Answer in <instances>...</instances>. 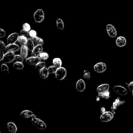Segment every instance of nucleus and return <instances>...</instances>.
<instances>
[{"mask_svg":"<svg viewBox=\"0 0 133 133\" xmlns=\"http://www.w3.org/2000/svg\"><path fill=\"white\" fill-rule=\"evenodd\" d=\"M128 88L130 91L132 92L133 91V81L131 82L129 84H128Z\"/></svg>","mask_w":133,"mask_h":133,"instance_id":"ea45409f","label":"nucleus"},{"mask_svg":"<svg viewBox=\"0 0 133 133\" xmlns=\"http://www.w3.org/2000/svg\"><path fill=\"white\" fill-rule=\"evenodd\" d=\"M83 77L87 80H89L91 77V74L88 70H84L83 71Z\"/></svg>","mask_w":133,"mask_h":133,"instance_id":"7c9ffc66","label":"nucleus"},{"mask_svg":"<svg viewBox=\"0 0 133 133\" xmlns=\"http://www.w3.org/2000/svg\"><path fill=\"white\" fill-rule=\"evenodd\" d=\"M21 117L23 118H32L35 116V114L32 111L29 110H24L20 113Z\"/></svg>","mask_w":133,"mask_h":133,"instance_id":"2eb2a0df","label":"nucleus"},{"mask_svg":"<svg viewBox=\"0 0 133 133\" xmlns=\"http://www.w3.org/2000/svg\"><path fill=\"white\" fill-rule=\"evenodd\" d=\"M26 45L27 46V48H28L29 49V51H32V49H34V48H35V44H34L33 43V41H32V40L31 38H29L28 39V41H27V44H26Z\"/></svg>","mask_w":133,"mask_h":133,"instance_id":"bb28decb","label":"nucleus"},{"mask_svg":"<svg viewBox=\"0 0 133 133\" xmlns=\"http://www.w3.org/2000/svg\"><path fill=\"white\" fill-rule=\"evenodd\" d=\"M108 35L111 38H115L117 36V31L115 27L112 24H107L106 27Z\"/></svg>","mask_w":133,"mask_h":133,"instance_id":"6e6552de","label":"nucleus"},{"mask_svg":"<svg viewBox=\"0 0 133 133\" xmlns=\"http://www.w3.org/2000/svg\"><path fill=\"white\" fill-rule=\"evenodd\" d=\"M5 48H6V45L4 44V42L3 41L0 42V49H3V50H5Z\"/></svg>","mask_w":133,"mask_h":133,"instance_id":"4c0bfd02","label":"nucleus"},{"mask_svg":"<svg viewBox=\"0 0 133 133\" xmlns=\"http://www.w3.org/2000/svg\"><path fill=\"white\" fill-rule=\"evenodd\" d=\"M6 35V32L3 29H0V38H3Z\"/></svg>","mask_w":133,"mask_h":133,"instance_id":"e433bc0d","label":"nucleus"},{"mask_svg":"<svg viewBox=\"0 0 133 133\" xmlns=\"http://www.w3.org/2000/svg\"><path fill=\"white\" fill-rule=\"evenodd\" d=\"M56 24H57V27L58 29L62 31L64 29V23L63 20L61 18H58L56 22Z\"/></svg>","mask_w":133,"mask_h":133,"instance_id":"5701e85b","label":"nucleus"},{"mask_svg":"<svg viewBox=\"0 0 133 133\" xmlns=\"http://www.w3.org/2000/svg\"><path fill=\"white\" fill-rule=\"evenodd\" d=\"M127 44V40L124 36H119L117 38L116 40V44L118 47L119 48H122L124 47Z\"/></svg>","mask_w":133,"mask_h":133,"instance_id":"4468645a","label":"nucleus"},{"mask_svg":"<svg viewBox=\"0 0 133 133\" xmlns=\"http://www.w3.org/2000/svg\"><path fill=\"white\" fill-rule=\"evenodd\" d=\"M31 123L38 129L45 130L47 128V125L45 122L42 120V119L36 118V116H35L31 118Z\"/></svg>","mask_w":133,"mask_h":133,"instance_id":"f257e3e1","label":"nucleus"},{"mask_svg":"<svg viewBox=\"0 0 133 133\" xmlns=\"http://www.w3.org/2000/svg\"><path fill=\"white\" fill-rule=\"evenodd\" d=\"M28 38L26 37V36H23V35H20V36H18L17 42H18L19 45H21V46H22V45H26L27 41H28Z\"/></svg>","mask_w":133,"mask_h":133,"instance_id":"aec40b11","label":"nucleus"},{"mask_svg":"<svg viewBox=\"0 0 133 133\" xmlns=\"http://www.w3.org/2000/svg\"><path fill=\"white\" fill-rule=\"evenodd\" d=\"M109 88H110V86H109V84H107V83H105V84H100L99 86H98L97 88V93H102V92H105V91L109 90Z\"/></svg>","mask_w":133,"mask_h":133,"instance_id":"dca6fc26","label":"nucleus"},{"mask_svg":"<svg viewBox=\"0 0 133 133\" xmlns=\"http://www.w3.org/2000/svg\"><path fill=\"white\" fill-rule=\"evenodd\" d=\"M6 127H7L8 130H9V131L10 132L16 133L18 128H17L16 125L14 122H9V123H7Z\"/></svg>","mask_w":133,"mask_h":133,"instance_id":"a211bd4d","label":"nucleus"},{"mask_svg":"<svg viewBox=\"0 0 133 133\" xmlns=\"http://www.w3.org/2000/svg\"><path fill=\"white\" fill-rule=\"evenodd\" d=\"M49 71L47 68H44L41 69V70L39 71V75H40V77L42 78L43 79H45L48 77V75H49Z\"/></svg>","mask_w":133,"mask_h":133,"instance_id":"6ab92c4d","label":"nucleus"},{"mask_svg":"<svg viewBox=\"0 0 133 133\" xmlns=\"http://www.w3.org/2000/svg\"><path fill=\"white\" fill-rule=\"evenodd\" d=\"M23 58H23L21 55H16L15 56V59H14V61H15V62H23Z\"/></svg>","mask_w":133,"mask_h":133,"instance_id":"f704fd0d","label":"nucleus"},{"mask_svg":"<svg viewBox=\"0 0 133 133\" xmlns=\"http://www.w3.org/2000/svg\"><path fill=\"white\" fill-rule=\"evenodd\" d=\"M1 71L4 73V74H7L9 73V67H8L7 65L6 64V63L2 64L1 65Z\"/></svg>","mask_w":133,"mask_h":133,"instance_id":"c756f323","label":"nucleus"},{"mask_svg":"<svg viewBox=\"0 0 133 133\" xmlns=\"http://www.w3.org/2000/svg\"><path fill=\"white\" fill-rule=\"evenodd\" d=\"M98 96H99L101 98L105 99H109L110 97V93L109 90L105 91V92H102V93L98 94Z\"/></svg>","mask_w":133,"mask_h":133,"instance_id":"a878e982","label":"nucleus"},{"mask_svg":"<svg viewBox=\"0 0 133 133\" xmlns=\"http://www.w3.org/2000/svg\"><path fill=\"white\" fill-rule=\"evenodd\" d=\"M105 112H106V109H105V108L101 107V109H100V112H101V114H103V113H104Z\"/></svg>","mask_w":133,"mask_h":133,"instance_id":"a19ab883","label":"nucleus"},{"mask_svg":"<svg viewBox=\"0 0 133 133\" xmlns=\"http://www.w3.org/2000/svg\"><path fill=\"white\" fill-rule=\"evenodd\" d=\"M41 61H46L49 58V54L46 52H42L40 55H38Z\"/></svg>","mask_w":133,"mask_h":133,"instance_id":"c85d7f7f","label":"nucleus"},{"mask_svg":"<svg viewBox=\"0 0 133 133\" xmlns=\"http://www.w3.org/2000/svg\"><path fill=\"white\" fill-rule=\"evenodd\" d=\"M45 65H46V64H45V62L40 61L38 63H37L36 65H35V68H36L37 70H38V71H40L41 69L44 68L45 67Z\"/></svg>","mask_w":133,"mask_h":133,"instance_id":"cd10ccee","label":"nucleus"},{"mask_svg":"<svg viewBox=\"0 0 133 133\" xmlns=\"http://www.w3.org/2000/svg\"><path fill=\"white\" fill-rule=\"evenodd\" d=\"M20 34H21V35H23V36H26V37H27L28 38H30L29 32L28 31H24V30L22 29V31H20Z\"/></svg>","mask_w":133,"mask_h":133,"instance_id":"c9c22d12","label":"nucleus"},{"mask_svg":"<svg viewBox=\"0 0 133 133\" xmlns=\"http://www.w3.org/2000/svg\"><path fill=\"white\" fill-rule=\"evenodd\" d=\"M132 96H133V91H132Z\"/></svg>","mask_w":133,"mask_h":133,"instance_id":"79ce46f5","label":"nucleus"},{"mask_svg":"<svg viewBox=\"0 0 133 133\" xmlns=\"http://www.w3.org/2000/svg\"><path fill=\"white\" fill-rule=\"evenodd\" d=\"M13 67H14V68H15L16 70H23V68H24V65H23V62H15L13 64Z\"/></svg>","mask_w":133,"mask_h":133,"instance_id":"393cba45","label":"nucleus"},{"mask_svg":"<svg viewBox=\"0 0 133 133\" xmlns=\"http://www.w3.org/2000/svg\"><path fill=\"white\" fill-rule=\"evenodd\" d=\"M22 29L24 30V31L29 32V31H31V25H30L29 23H23V25H22Z\"/></svg>","mask_w":133,"mask_h":133,"instance_id":"473e14b6","label":"nucleus"},{"mask_svg":"<svg viewBox=\"0 0 133 133\" xmlns=\"http://www.w3.org/2000/svg\"><path fill=\"white\" fill-rule=\"evenodd\" d=\"M42 51H43L42 45H35L34 49H32V51H31V53H32V55L33 56L39 55L42 52Z\"/></svg>","mask_w":133,"mask_h":133,"instance_id":"f3484780","label":"nucleus"},{"mask_svg":"<svg viewBox=\"0 0 133 133\" xmlns=\"http://www.w3.org/2000/svg\"><path fill=\"white\" fill-rule=\"evenodd\" d=\"M40 61H41V59L38 56H32L30 57L29 58H27L25 59V63L29 65H32L35 66L37 63H38Z\"/></svg>","mask_w":133,"mask_h":133,"instance_id":"1a4fd4ad","label":"nucleus"},{"mask_svg":"<svg viewBox=\"0 0 133 133\" xmlns=\"http://www.w3.org/2000/svg\"><path fill=\"white\" fill-rule=\"evenodd\" d=\"M4 55H5V53H4V50L1 49V50H0V61H2L3 59Z\"/></svg>","mask_w":133,"mask_h":133,"instance_id":"58836bf2","label":"nucleus"},{"mask_svg":"<svg viewBox=\"0 0 133 133\" xmlns=\"http://www.w3.org/2000/svg\"><path fill=\"white\" fill-rule=\"evenodd\" d=\"M113 90L114 91L115 93H116L117 94L119 95V96H126V95L128 94V92H127V89H126L125 87H122V86H119V85L114 86V87H113Z\"/></svg>","mask_w":133,"mask_h":133,"instance_id":"39448f33","label":"nucleus"},{"mask_svg":"<svg viewBox=\"0 0 133 133\" xmlns=\"http://www.w3.org/2000/svg\"><path fill=\"white\" fill-rule=\"evenodd\" d=\"M18 34L17 32H13V33L10 34L9 36L7 37V39H6V41H7V44H14L17 42L18 38Z\"/></svg>","mask_w":133,"mask_h":133,"instance_id":"f8f14e48","label":"nucleus"},{"mask_svg":"<svg viewBox=\"0 0 133 133\" xmlns=\"http://www.w3.org/2000/svg\"><path fill=\"white\" fill-rule=\"evenodd\" d=\"M55 75V78L57 80L62 81L66 78V75H67V71H66V68L63 67L58 68L56 70Z\"/></svg>","mask_w":133,"mask_h":133,"instance_id":"7ed1b4c3","label":"nucleus"},{"mask_svg":"<svg viewBox=\"0 0 133 133\" xmlns=\"http://www.w3.org/2000/svg\"><path fill=\"white\" fill-rule=\"evenodd\" d=\"M62 61L60 58H53V66H55L57 68H61L62 67Z\"/></svg>","mask_w":133,"mask_h":133,"instance_id":"4be33fe9","label":"nucleus"},{"mask_svg":"<svg viewBox=\"0 0 133 133\" xmlns=\"http://www.w3.org/2000/svg\"><path fill=\"white\" fill-rule=\"evenodd\" d=\"M34 20L36 23H41L45 18V14L42 9H39L35 12L33 14Z\"/></svg>","mask_w":133,"mask_h":133,"instance_id":"f03ea898","label":"nucleus"},{"mask_svg":"<svg viewBox=\"0 0 133 133\" xmlns=\"http://www.w3.org/2000/svg\"><path fill=\"white\" fill-rule=\"evenodd\" d=\"M15 56L16 55L14 53H12V52H6L5 54L3 57V59L2 61H3L5 63L8 64L10 63V62H13L15 59Z\"/></svg>","mask_w":133,"mask_h":133,"instance_id":"0eeeda50","label":"nucleus"},{"mask_svg":"<svg viewBox=\"0 0 133 133\" xmlns=\"http://www.w3.org/2000/svg\"><path fill=\"white\" fill-rule=\"evenodd\" d=\"M123 104H125L124 101H122L119 98H116L114 100V101L112 103V105L111 111L113 113H115L116 110H117L118 107L121 106V105H123Z\"/></svg>","mask_w":133,"mask_h":133,"instance_id":"9d476101","label":"nucleus"},{"mask_svg":"<svg viewBox=\"0 0 133 133\" xmlns=\"http://www.w3.org/2000/svg\"><path fill=\"white\" fill-rule=\"evenodd\" d=\"M31 39H32V41H33V43L34 44H35V45H43V44H44V40H43L42 38H41L36 36V37Z\"/></svg>","mask_w":133,"mask_h":133,"instance_id":"b1692460","label":"nucleus"},{"mask_svg":"<svg viewBox=\"0 0 133 133\" xmlns=\"http://www.w3.org/2000/svg\"><path fill=\"white\" fill-rule=\"evenodd\" d=\"M57 68L55 67V66H51L49 67L48 68V71H49V74H55V71L57 70Z\"/></svg>","mask_w":133,"mask_h":133,"instance_id":"2f4dec72","label":"nucleus"},{"mask_svg":"<svg viewBox=\"0 0 133 133\" xmlns=\"http://www.w3.org/2000/svg\"><path fill=\"white\" fill-rule=\"evenodd\" d=\"M94 70L97 73H103L107 70V64L104 62H98L94 66Z\"/></svg>","mask_w":133,"mask_h":133,"instance_id":"423d86ee","label":"nucleus"},{"mask_svg":"<svg viewBox=\"0 0 133 133\" xmlns=\"http://www.w3.org/2000/svg\"><path fill=\"white\" fill-rule=\"evenodd\" d=\"M28 51H29V49L28 48H27V45H22V46H21L20 55L23 57V58H25V59L27 58Z\"/></svg>","mask_w":133,"mask_h":133,"instance_id":"412c9836","label":"nucleus"},{"mask_svg":"<svg viewBox=\"0 0 133 133\" xmlns=\"http://www.w3.org/2000/svg\"><path fill=\"white\" fill-rule=\"evenodd\" d=\"M76 90L79 92H84V90L86 88V83L83 79H79V80L77 81L76 85Z\"/></svg>","mask_w":133,"mask_h":133,"instance_id":"9b49d317","label":"nucleus"},{"mask_svg":"<svg viewBox=\"0 0 133 133\" xmlns=\"http://www.w3.org/2000/svg\"><path fill=\"white\" fill-rule=\"evenodd\" d=\"M114 118V113L112 111H106L101 114L100 120L103 123L110 122Z\"/></svg>","mask_w":133,"mask_h":133,"instance_id":"20e7f679","label":"nucleus"},{"mask_svg":"<svg viewBox=\"0 0 133 133\" xmlns=\"http://www.w3.org/2000/svg\"><path fill=\"white\" fill-rule=\"evenodd\" d=\"M29 32L30 38H33L37 36V32H36V31H35V30L31 29V31Z\"/></svg>","mask_w":133,"mask_h":133,"instance_id":"72a5a7b5","label":"nucleus"},{"mask_svg":"<svg viewBox=\"0 0 133 133\" xmlns=\"http://www.w3.org/2000/svg\"><path fill=\"white\" fill-rule=\"evenodd\" d=\"M19 49V45L14 44H8L5 48V51L6 52H12V53H14V52L17 51Z\"/></svg>","mask_w":133,"mask_h":133,"instance_id":"ddd939ff","label":"nucleus"}]
</instances>
